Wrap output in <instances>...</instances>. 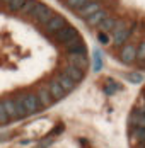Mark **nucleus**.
I'll use <instances>...</instances> for the list:
<instances>
[{
    "mask_svg": "<svg viewBox=\"0 0 145 148\" xmlns=\"http://www.w3.org/2000/svg\"><path fill=\"white\" fill-rule=\"evenodd\" d=\"M14 101H17V102L26 109L28 116L36 114V112L41 109V104H39V101H38V97H36L34 92H19L14 97Z\"/></svg>",
    "mask_w": 145,
    "mask_h": 148,
    "instance_id": "obj_1",
    "label": "nucleus"
},
{
    "mask_svg": "<svg viewBox=\"0 0 145 148\" xmlns=\"http://www.w3.org/2000/svg\"><path fill=\"white\" fill-rule=\"evenodd\" d=\"M51 38H53V41H55L57 45L65 46V45H68L70 41L80 38V34H79V29H77V27H73L72 24H67L65 27H61L58 32H55Z\"/></svg>",
    "mask_w": 145,
    "mask_h": 148,
    "instance_id": "obj_2",
    "label": "nucleus"
},
{
    "mask_svg": "<svg viewBox=\"0 0 145 148\" xmlns=\"http://www.w3.org/2000/svg\"><path fill=\"white\" fill-rule=\"evenodd\" d=\"M135 29H137V22H131V26H128V27H125V29H121V31H115V32H111V36H113V46L121 48L123 45H126L128 39H130V36L135 32Z\"/></svg>",
    "mask_w": 145,
    "mask_h": 148,
    "instance_id": "obj_3",
    "label": "nucleus"
},
{
    "mask_svg": "<svg viewBox=\"0 0 145 148\" xmlns=\"http://www.w3.org/2000/svg\"><path fill=\"white\" fill-rule=\"evenodd\" d=\"M118 58L121 63L125 65H131L137 61V45L135 43H126L119 48V53H118Z\"/></svg>",
    "mask_w": 145,
    "mask_h": 148,
    "instance_id": "obj_4",
    "label": "nucleus"
},
{
    "mask_svg": "<svg viewBox=\"0 0 145 148\" xmlns=\"http://www.w3.org/2000/svg\"><path fill=\"white\" fill-rule=\"evenodd\" d=\"M67 24H68V22H67V19H65L63 15L61 14H55V17H53V19H51V21L43 27V31H44L46 36H53L55 32H58L61 27H65Z\"/></svg>",
    "mask_w": 145,
    "mask_h": 148,
    "instance_id": "obj_5",
    "label": "nucleus"
},
{
    "mask_svg": "<svg viewBox=\"0 0 145 148\" xmlns=\"http://www.w3.org/2000/svg\"><path fill=\"white\" fill-rule=\"evenodd\" d=\"M63 48H65V53H67V55H86L87 53V46H86V43H84L82 38L73 39L68 45H65Z\"/></svg>",
    "mask_w": 145,
    "mask_h": 148,
    "instance_id": "obj_6",
    "label": "nucleus"
},
{
    "mask_svg": "<svg viewBox=\"0 0 145 148\" xmlns=\"http://www.w3.org/2000/svg\"><path fill=\"white\" fill-rule=\"evenodd\" d=\"M67 65H72L75 68L86 72L89 68V58L87 55H67Z\"/></svg>",
    "mask_w": 145,
    "mask_h": 148,
    "instance_id": "obj_7",
    "label": "nucleus"
},
{
    "mask_svg": "<svg viewBox=\"0 0 145 148\" xmlns=\"http://www.w3.org/2000/svg\"><path fill=\"white\" fill-rule=\"evenodd\" d=\"M101 9H102V3H99V2H87L86 5H84L80 10H77L75 14H77L79 19H84V21H86L87 17H90L92 14H96V12L101 10Z\"/></svg>",
    "mask_w": 145,
    "mask_h": 148,
    "instance_id": "obj_8",
    "label": "nucleus"
},
{
    "mask_svg": "<svg viewBox=\"0 0 145 148\" xmlns=\"http://www.w3.org/2000/svg\"><path fill=\"white\" fill-rule=\"evenodd\" d=\"M34 94H36L38 101H39V104H41V109H44V107H50L51 104L55 102V101H53V97L50 95L48 89H46V85H38Z\"/></svg>",
    "mask_w": 145,
    "mask_h": 148,
    "instance_id": "obj_9",
    "label": "nucleus"
},
{
    "mask_svg": "<svg viewBox=\"0 0 145 148\" xmlns=\"http://www.w3.org/2000/svg\"><path fill=\"white\" fill-rule=\"evenodd\" d=\"M46 89H48L50 95L53 97V101H55V102L61 101V99H63V97L67 95V92H65V90H63L61 87H60V84H58V82L55 80V78H51V80H50V82L46 84Z\"/></svg>",
    "mask_w": 145,
    "mask_h": 148,
    "instance_id": "obj_10",
    "label": "nucleus"
},
{
    "mask_svg": "<svg viewBox=\"0 0 145 148\" xmlns=\"http://www.w3.org/2000/svg\"><path fill=\"white\" fill-rule=\"evenodd\" d=\"M109 15H111V12H109L108 9H104V7H102L101 10H97L96 14H92L90 17H87L86 24L89 26V27H99V24H101L106 17H109Z\"/></svg>",
    "mask_w": 145,
    "mask_h": 148,
    "instance_id": "obj_11",
    "label": "nucleus"
},
{
    "mask_svg": "<svg viewBox=\"0 0 145 148\" xmlns=\"http://www.w3.org/2000/svg\"><path fill=\"white\" fill-rule=\"evenodd\" d=\"M55 80H57L58 84H60V87L65 90L67 94L73 92V90H75V87H77V84L73 82L72 78H68V77L63 73V72H58V73L55 75Z\"/></svg>",
    "mask_w": 145,
    "mask_h": 148,
    "instance_id": "obj_12",
    "label": "nucleus"
},
{
    "mask_svg": "<svg viewBox=\"0 0 145 148\" xmlns=\"http://www.w3.org/2000/svg\"><path fill=\"white\" fill-rule=\"evenodd\" d=\"M61 72L67 75L68 78H72L75 84H79V82H82V80L86 78V72H82V70L75 68V66H72V65H65Z\"/></svg>",
    "mask_w": 145,
    "mask_h": 148,
    "instance_id": "obj_13",
    "label": "nucleus"
},
{
    "mask_svg": "<svg viewBox=\"0 0 145 148\" xmlns=\"http://www.w3.org/2000/svg\"><path fill=\"white\" fill-rule=\"evenodd\" d=\"M130 124L133 128H145V114L140 109H133V111H131Z\"/></svg>",
    "mask_w": 145,
    "mask_h": 148,
    "instance_id": "obj_14",
    "label": "nucleus"
},
{
    "mask_svg": "<svg viewBox=\"0 0 145 148\" xmlns=\"http://www.w3.org/2000/svg\"><path fill=\"white\" fill-rule=\"evenodd\" d=\"M0 102H2V106H3V109H5V112H7V116H9V119H10V121H12V119H19L14 99L5 97V99H3V101H0Z\"/></svg>",
    "mask_w": 145,
    "mask_h": 148,
    "instance_id": "obj_15",
    "label": "nucleus"
},
{
    "mask_svg": "<svg viewBox=\"0 0 145 148\" xmlns=\"http://www.w3.org/2000/svg\"><path fill=\"white\" fill-rule=\"evenodd\" d=\"M116 21H118V17H115V15L111 14L109 17H106V19L102 21L101 24H99V31H101V32H106V34L113 32V29H115V24H116Z\"/></svg>",
    "mask_w": 145,
    "mask_h": 148,
    "instance_id": "obj_16",
    "label": "nucleus"
},
{
    "mask_svg": "<svg viewBox=\"0 0 145 148\" xmlns=\"http://www.w3.org/2000/svg\"><path fill=\"white\" fill-rule=\"evenodd\" d=\"M48 9H50V5H46L44 2H39V3L34 7V10L31 12V15H29L28 19H31L32 22H36V21H38V19H39V17H41V15H43L46 10H48Z\"/></svg>",
    "mask_w": 145,
    "mask_h": 148,
    "instance_id": "obj_17",
    "label": "nucleus"
},
{
    "mask_svg": "<svg viewBox=\"0 0 145 148\" xmlns=\"http://www.w3.org/2000/svg\"><path fill=\"white\" fill-rule=\"evenodd\" d=\"M86 3H87V0H63V7L68 9V10H73V12L80 10Z\"/></svg>",
    "mask_w": 145,
    "mask_h": 148,
    "instance_id": "obj_18",
    "label": "nucleus"
},
{
    "mask_svg": "<svg viewBox=\"0 0 145 148\" xmlns=\"http://www.w3.org/2000/svg\"><path fill=\"white\" fill-rule=\"evenodd\" d=\"M55 14H57V12H55V10L50 7V9H48V10H46V12H44V14L41 15V17H39V19H38L34 24H36L38 27H44V26H46V24H48V22H50L53 17H55Z\"/></svg>",
    "mask_w": 145,
    "mask_h": 148,
    "instance_id": "obj_19",
    "label": "nucleus"
},
{
    "mask_svg": "<svg viewBox=\"0 0 145 148\" xmlns=\"http://www.w3.org/2000/svg\"><path fill=\"white\" fill-rule=\"evenodd\" d=\"M130 136H131V141H137L138 145H142L145 141V128H133Z\"/></svg>",
    "mask_w": 145,
    "mask_h": 148,
    "instance_id": "obj_20",
    "label": "nucleus"
},
{
    "mask_svg": "<svg viewBox=\"0 0 145 148\" xmlns=\"http://www.w3.org/2000/svg\"><path fill=\"white\" fill-rule=\"evenodd\" d=\"M26 2H28V0H10L9 5H7V10H9L10 14H17V12L22 10V7H24Z\"/></svg>",
    "mask_w": 145,
    "mask_h": 148,
    "instance_id": "obj_21",
    "label": "nucleus"
},
{
    "mask_svg": "<svg viewBox=\"0 0 145 148\" xmlns=\"http://www.w3.org/2000/svg\"><path fill=\"white\" fill-rule=\"evenodd\" d=\"M39 3V0H28L26 3H24V7H22V10L19 12V14L22 15V17H29L31 15V12L34 10V7Z\"/></svg>",
    "mask_w": 145,
    "mask_h": 148,
    "instance_id": "obj_22",
    "label": "nucleus"
},
{
    "mask_svg": "<svg viewBox=\"0 0 145 148\" xmlns=\"http://www.w3.org/2000/svg\"><path fill=\"white\" fill-rule=\"evenodd\" d=\"M121 89V85L119 84H116L115 80H111V78H108V85L104 87V92L108 94V95H113L116 90H119Z\"/></svg>",
    "mask_w": 145,
    "mask_h": 148,
    "instance_id": "obj_23",
    "label": "nucleus"
},
{
    "mask_svg": "<svg viewBox=\"0 0 145 148\" xmlns=\"http://www.w3.org/2000/svg\"><path fill=\"white\" fill-rule=\"evenodd\" d=\"M137 61L138 63H145V39L140 41L137 46Z\"/></svg>",
    "mask_w": 145,
    "mask_h": 148,
    "instance_id": "obj_24",
    "label": "nucleus"
},
{
    "mask_svg": "<svg viewBox=\"0 0 145 148\" xmlns=\"http://www.w3.org/2000/svg\"><path fill=\"white\" fill-rule=\"evenodd\" d=\"M102 68V55L99 49H94V72H101Z\"/></svg>",
    "mask_w": 145,
    "mask_h": 148,
    "instance_id": "obj_25",
    "label": "nucleus"
},
{
    "mask_svg": "<svg viewBox=\"0 0 145 148\" xmlns=\"http://www.w3.org/2000/svg\"><path fill=\"white\" fill-rule=\"evenodd\" d=\"M125 77L130 80L131 84H142L144 82V75L138 73V72H130V73H126Z\"/></svg>",
    "mask_w": 145,
    "mask_h": 148,
    "instance_id": "obj_26",
    "label": "nucleus"
},
{
    "mask_svg": "<svg viewBox=\"0 0 145 148\" xmlns=\"http://www.w3.org/2000/svg\"><path fill=\"white\" fill-rule=\"evenodd\" d=\"M96 38H97V41H99L102 46H108L109 43H111V38H109V34H106V32H101V31H97Z\"/></svg>",
    "mask_w": 145,
    "mask_h": 148,
    "instance_id": "obj_27",
    "label": "nucleus"
},
{
    "mask_svg": "<svg viewBox=\"0 0 145 148\" xmlns=\"http://www.w3.org/2000/svg\"><path fill=\"white\" fill-rule=\"evenodd\" d=\"M53 141H55L53 136H46V138H43V140H39L38 145H39V148H50L51 145H53Z\"/></svg>",
    "mask_w": 145,
    "mask_h": 148,
    "instance_id": "obj_28",
    "label": "nucleus"
},
{
    "mask_svg": "<svg viewBox=\"0 0 145 148\" xmlns=\"http://www.w3.org/2000/svg\"><path fill=\"white\" fill-rule=\"evenodd\" d=\"M9 121H10V119H9L5 109H3V106H2V102H0V124H7Z\"/></svg>",
    "mask_w": 145,
    "mask_h": 148,
    "instance_id": "obj_29",
    "label": "nucleus"
},
{
    "mask_svg": "<svg viewBox=\"0 0 145 148\" xmlns=\"http://www.w3.org/2000/svg\"><path fill=\"white\" fill-rule=\"evenodd\" d=\"M63 130H65V124H61V123H60V124H57V128H53V130H51V134H53V136H55V134H61V133H63Z\"/></svg>",
    "mask_w": 145,
    "mask_h": 148,
    "instance_id": "obj_30",
    "label": "nucleus"
},
{
    "mask_svg": "<svg viewBox=\"0 0 145 148\" xmlns=\"http://www.w3.org/2000/svg\"><path fill=\"white\" fill-rule=\"evenodd\" d=\"M32 140H21V145H31Z\"/></svg>",
    "mask_w": 145,
    "mask_h": 148,
    "instance_id": "obj_31",
    "label": "nucleus"
},
{
    "mask_svg": "<svg viewBox=\"0 0 145 148\" xmlns=\"http://www.w3.org/2000/svg\"><path fill=\"white\" fill-rule=\"evenodd\" d=\"M9 2H10V0H0V3H2V5H9Z\"/></svg>",
    "mask_w": 145,
    "mask_h": 148,
    "instance_id": "obj_32",
    "label": "nucleus"
},
{
    "mask_svg": "<svg viewBox=\"0 0 145 148\" xmlns=\"http://www.w3.org/2000/svg\"><path fill=\"white\" fill-rule=\"evenodd\" d=\"M87 2H99V3H102V2H106V0H87Z\"/></svg>",
    "mask_w": 145,
    "mask_h": 148,
    "instance_id": "obj_33",
    "label": "nucleus"
},
{
    "mask_svg": "<svg viewBox=\"0 0 145 148\" xmlns=\"http://www.w3.org/2000/svg\"><path fill=\"white\" fill-rule=\"evenodd\" d=\"M140 148H145V141H144V143H142V145H140Z\"/></svg>",
    "mask_w": 145,
    "mask_h": 148,
    "instance_id": "obj_34",
    "label": "nucleus"
}]
</instances>
